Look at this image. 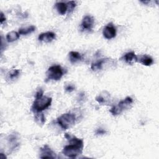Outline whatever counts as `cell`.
<instances>
[{
    "instance_id": "cell-1",
    "label": "cell",
    "mask_w": 159,
    "mask_h": 159,
    "mask_svg": "<svg viewBox=\"0 0 159 159\" xmlns=\"http://www.w3.org/2000/svg\"><path fill=\"white\" fill-rule=\"evenodd\" d=\"M65 137L69 141L70 144L64 147L62 153L69 158H75L81 154L84 147L83 140L68 134H65Z\"/></svg>"
},
{
    "instance_id": "cell-2",
    "label": "cell",
    "mask_w": 159,
    "mask_h": 159,
    "mask_svg": "<svg viewBox=\"0 0 159 159\" xmlns=\"http://www.w3.org/2000/svg\"><path fill=\"white\" fill-rule=\"evenodd\" d=\"M52 101L51 98L43 96L39 98H35L31 108L32 111L35 113L41 112L51 105Z\"/></svg>"
},
{
    "instance_id": "cell-3",
    "label": "cell",
    "mask_w": 159,
    "mask_h": 159,
    "mask_svg": "<svg viewBox=\"0 0 159 159\" xmlns=\"http://www.w3.org/2000/svg\"><path fill=\"white\" fill-rule=\"evenodd\" d=\"M75 116L71 113H65L57 118V122L61 129L66 130L72 127L75 123Z\"/></svg>"
},
{
    "instance_id": "cell-4",
    "label": "cell",
    "mask_w": 159,
    "mask_h": 159,
    "mask_svg": "<svg viewBox=\"0 0 159 159\" xmlns=\"http://www.w3.org/2000/svg\"><path fill=\"white\" fill-rule=\"evenodd\" d=\"M64 74V70L60 65H55L48 68L46 73L47 78L45 81L49 80L58 81L60 80Z\"/></svg>"
},
{
    "instance_id": "cell-5",
    "label": "cell",
    "mask_w": 159,
    "mask_h": 159,
    "mask_svg": "<svg viewBox=\"0 0 159 159\" xmlns=\"http://www.w3.org/2000/svg\"><path fill=\"white\" fill-rule=\"evenodd\" d=\"M133 103V99L132 98L127 96L124 99L120 101L117 105L113 106L110 109V112L113 116L119 115L124 110L128 109L130 105Z\"/></svg>"
},
{
    "instance_id": "cell-6",
    "label": "cell",
    "mask_w": 159,
    "mask_h": 159,
    "mask_svg": "<svg viewBox=\"0 0 159 159\" xmlns=\"http://www.w3.org/2000/svg\"><path fill=\"white\" fill-rule=\"evenodd\" d=\"M102 34L104 38L110 40L114 38L116 35V28L112 22L109 23L103 29Z\"/></svg>"
},
{
    "instance_id": "cell-7",
    "label": "cell",
    "mask_w": 159,
    "mask_h": 159,
    "mask_svg": "<svg viewBox=\"0 0 159 159\" xmlns=\"http://www.w3.org/2000/svg\"><path fill=\"white\" fill-rule=\"evenodd\" d=\"M94 24V18L89 15L85 16L81 24V27L82 30H91Z\"/></svg>"
},
{
    "instance_id": "cell-8",
    "label": "cell",
    "mask_w": 159,
    "mask_h": 159,
    "mask_svg": "<svg viewBox=\"0 0 159 159\" xmlns=\"http://www.w3.org/2000/svg\"><path fill=\"white\" fill-rule=\"evenodd\" d=\"M55 153L48 147L45 145L43 147L40 148V156L41 158H56Z\"/></svg>"
},
{
    "instance_id": "cell-9",
    "label": "cell",
    "mask_w": 159,
    "mask_h": 159,
    "mask_svg": "<svg viewBox=\"0 0 159 159\" xmlns=\"http://www.w3.org/2000/svg\"><path fill=\"white\" fill-rule=\"evenodd\" d=\"M55 34L53 32H47L39 34L38 39L39 41L48 43L55 39Z\"/></svg>"
},
{
    "instance_id": "cell-10",
    "label": "cell",
    "mask_w": 159,
    "mask_h": 159,
    "mask_svg": "<svg viewBox=\"0 0 159 159\" xmlns=\"http://www.w3.org/2000/svg\"><path fill=\"white\" fill-rule=\"evenodd\" d=\"M124 60L129 65H133L134 63L138 61L137 57L134 52H130L126 53L122 57Z\"/></svg>"
},
{
    "instance_id": "cell-11",
    "label": "cell",
    "mask_w": 159,
    "mask_h": 159,
    "mask_svg": "<svg viewBox=\"0 0 159 159\" xmlns=\"http://www.w3.org/2000/svg\"><path fill=\"white\" fill-rule=\"evenodd\" d=\"M69 58L70 61L72 63H74L79 61H81L83 59V55L78 52L71 51L69 53Z\"/></svg>"
},
{
    "instance_id": "cell-12",
    "label": "cell",
    "mask_w": 159,
    "mask_h": 159,
    "mask_svg": "<svg viewBox=\"0 0 159 159\" xmlns=\"http://www.w3.org/2000/svg\"><path fill=\"white\" fill-rule=\"evenodd\" d=\"M56 9L58 11V12L60 15H64L66 14V11H68V7L66 3L63 2H58L55 4Z\"/></svg>"
},
{
    "instance_id": "cell-13",
    "label": "cell",
    "mask_w": 159,
    "mask_h": 159,
    "mask_svg": "<svg viewBox=\"0 0 159 159\" xmlns=\"http://www.w3.org/2000/svg\"><path fill=\"white\" fill-rule=\"evenodd\" d=\"M139 61L145 66H150L153 63V58L147 55H143L140 57Z\"/></svg>"
},
{
    "instance_id": "cell-14",
    "label": "cell",
    "mask_w": 159,
    "mask_h": 159,
    "mask_svg": "<svg viewBox=\"0 0 159 159\" xmlns=\"http://www.w3.org/2000/svg\"><path fill=\"white\" fill-rule=\"evenodd\" d=\"M107 60H108L107 58H102V59H100L98 61H96L95 62L92 63L91 66V68L93 71H96V70L101 69L102 67L103 64L105 63L106 61Z\"/></svg>"
},
{
    "instance_id": "cell-15",
    "label": "cell",
    "mask_w": 159,
    "mask_h": 159,
    "mask_svg": "<svg viewBox=\"0 0 159 159\" xmlns=\"http://www.w3.org/2000/svg\"><path fill=\"white\" fill-rule=\"evenodd\" d=\"M19 34L16 31H11L7 34L6 40L8 42H13L19 38Z\"/></svg>"
},
{
    "instance_id": "cell-16",
    "label": "cell",
    "mask_w": 159,
    "mask_h": 159,
    "mask_svg": "<svg viewBox=\"0 0 159 159\" xmlns=\"http://www.w3.org/2000/svg\"><path fill=\"white\" fill-rule=\"evenodd\" d=\"M36 27L34 25H30L26 27L20 28L19 30V34L20 35H27L35 30Z\"/></svg>"
},
{
    "instance_id": "cell-17",
    "label": "cell",
    "mask_w": 159,
    "mask_h": 159,
    "mask_svg": "<svg viewBox=\"0 0 159 159\" xmlns=\"http://www.w3.org/2000/svg\"><path fill=\"white\" fill-rule=\"evenodd\" d=\"M19 74H20L19 70H17V69L12 70L8 73L7 76V79L9 80H14L19 75Z\"/></svg>"
},
{
    "instance_id": "cell-18",
    "label": "cell",
    "mask_w": 159,
    "mask_h": 159,
    "mask_svg": "<svg viewBox=\"0 0 159 159\" xmlns=\"http://www.w3.org/2000/svg\"><path fill=\"white\" fill-rule=\"evenodd\" d=\"M66 5H67V7H68V11L69 12H70L73 11L75 7H76V4L74 1H70L66 3Z\"/></svg>"
},
{
    "instance_id": "cell-19",
    "label": "cell",
    "mask_w": 159,
    "mask_h": 159,
    "mask_svg": "<svg viewBox=\"0 0 159 159\" xmlns=\"http://www.w3.org/2000/svg\"><path fill=\"white\" fill-rule=\"evenodd\" d=\"M39 113H40V112L37 113V115L36 116L35 119H36L37 120L39 121V123H40V124H43L45 123V117H44L43 113H42V112H41L40 114H39Z\"/></svg>"
},
{
    "instance_id": "cell-20",
    "label": "cell",
    "mask_w": 159,
    "mask_h": 159,
    "mask_svg": "<svg viewBox=\"0 0 159 159\" xmlns=\"http://www.w3.org/2000/svg\"><path fill=\"white\" fill-rule=\"evenodd\" d=\"M106 99H105L104 96L101 94L96 97V101L99 104H106Z\"/></svg>"
},
{
    "instance_id": "cell-21",
    "label": "cell",
    "mask_w": 159,
    "mask_h": 159,
    "mask_svg": "<svg viewBox=\"0 0 159 159\" xmlns=\"http://www.w3.org/2000/svg\"><path fill=\"white\" fill-rule=\"evenodd\" d=\"M106 130H104V129H102V128H99V129H98L96 130V132H95V134H96V135H104V134H106Z\"/></svg>"
},
{
    "instance_id": "cell-22",
    "label": "cell",
    "mask_w": 159,
    "mask_h": 159,
    "mask_svg": "<svg viewBox=\"0 0 159 159\" xmlns=\"http://www.w3.org/2000/svg\"><path fill=\"white\" fill-rule=\"evenodd\" d=\"M43 91L42 88H40L39 89H38V91L35 93V98H41L43 96Z\"/></svg>"
},
{
    "instance_id": "cell-23",
    "label": "cell",
    "mask_w": 159,
    "mask_h": 159,
    "mask_svg": "<svg viewBox=\"0 0 159 159\" xmlns=\"http://www.w3.org/2000/svg\"><path fill=\"white\" fill-rule=\"evenodd\" d=\"M75 87L73 84H68L65 87V90L68 92H71L74 91Z\"/></svg>"
},
{
    "instance_id": "cell-24",
    "label": "cell",
    "mask_w": 159,
    "mask_h": 159,
    "mask_svg": "<svg viewBox=\"0 0 159 159\" xmlns=\"http://www.w3.org/2000/svg\"><path fill=\"white\" fill-rule=\"evenodd\" d=\"M6 20V17L2 12H1V17H0V22L1 24H2Z\"/></svg>"
},
{
    "instance_id": "cell-25",
    "label": "cell",
    "mask_w": 159,
    "mask_h": 159,
    "mask_svg": "<svg viewBox=\"0 0 159 159\" xmlns=\"http://www.w3.org/2000/svg\"><path fill=\"white\" fill-rule=\"evenodd\" d=\"M84 99V93H81L80 94H79V98L78 99L80 100V101H83Z\"/></svg>"
}]
</instances>
